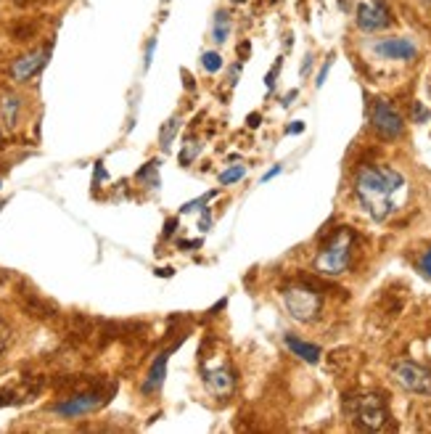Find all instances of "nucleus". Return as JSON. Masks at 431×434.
<instances>
[{"label":"nucleus","instance_id":"f704fd0d","mask_svg":"<svg viewBox=\"0 0 431 434\" xmlns=\"http://www.w3.org/2000/svg\"><path fill=\"white\" fill-rule=\"evenodd\" d=\"M297 93H299V91H291L289 96H286V98H283V106H289V103L294 101V98H297Z\"/></svg>","mask_w":431,"mask_h":434},{"label":"nucleus","instance_id":"4be33fe9","mask_svg":"<svg viewBox=\"0 0 431 434\" xmlns=\"http://www.w3.org/2000/svg\"><path fill=\"white\" fill-rule=\"evenodd\" d=\"M278 72H281V59L272 64V69L268 72V77H265V85H268V93L275 91V80H278Z\"/></svg>","mask_w":431,"mask_h":434},{"label":"nucleus","instance_id":"7c9ffc66","mask_svg":"<svg viewBox=\"0 0 431 434\" xmlns=\"http://www.w3.org/2000/svg\"><path fill=\"white\" fill-rule=\"evenodd\" d=\"M6 344H8V331L0 326V355H3V350H6Z\"/></svg>","mask_w":431,"mask_h":434},{"label":"nucleus","instance_id":"39448f33","mask_svg":"<svg viewBox=\"0 0 431 434\" xmlns=\"http://www.w3.org/2000/svg\"><path fill=\"white\" fill-rule=\"evenodd\" d=\"M391 374H394L402 389L415 394H431V371L426 365L413 363V360H400V363H394Z\"/></svg>","mask_w":431,"mask_h":434},{"label":"nucleus","instance_id":"a878e982","mask_svg":"<svg viewBox=\"0 0 431 434\" xmlns=\"http://www.w3.org/2000/svg\"><path fill=\"white\" fill-rule=\"evenodd\" d=\"M413 117H415V122H426L431 114H429V109H423L421 103H415V106H413Z\"/></svg>","mask_w":431,"mask_h":434},{"label":"nucleus","instance_id":"5701e85b","mask_svg":"<svg viewBox=\"0 0 431 434\" xmlns=\"http://www.w3.org/2000/svg\"><path fill=\"white\" fill-rule=\"evenodd\" d=\"M418 270L426 275V278H431V246L423 252V257H421V263H418Z\"/></svg>","mask_w":431,"mask_h":434},{"label":"nucleus","instance_id":"412c9836","mask_svg":"<svg viewBox=\"0 0 431 434\" xmlns=\"http://www.w3.org/2000/svg\"><path fill=\"white\" fill-rule=\"evenodd\" d=\"M199 149H201V146L191 138V141H188V146H185V152L180 154V162H183V164H191L193 159H196V154H199Z\"/></svg>","mask_w":431,"mask_h":434},{"label":"nucleus","instance_id":"a211bd4d","mask_svg":"<svg viewBox=\"0 0 431 434\" xmlns=\"http://www.w3.org/2000/svg\"><path fill=\"white\" fill-rule=\"evenodd\" d=\"M135 178H138V181H146L151 188H156V185H159V178H156V162H149L143 170L135 172Z\"/></svg>","mask_w":431,"mask_h":434},{"label":"nucleus","instance_id":"2eb2a0df","mask_svg":"<svg viewBox=\"0 0 431 434\" xmlns=\"http://www.w3.org/2000/svg\"><path fill=\"white\" fill-rule=\"evenodd\" d=\"M212 38H214V42H217V45H222V42L231 38V13H228V11H217V13H214Z\"/></svg>","mask_w":431,"mask_h":434},{"label":"nucleus","instance_id":"2f4dec72","mask_svg":"<svg viewBox=\"0 0 431 434\" xmlns=\"http://www.w3.org/2000/svg\"><path fill=\"white\" fill-rule=\"evenodd\" d=\"M209 225H212V215H209V210H207L204 217H201V231H209Z\"/></svg>","mask_w":431,"mask_h":434},{"label":"nucleus","instance_id":"6ab92c4d","mask_svg":"<svg viewBox=\"0 0 431 434\" xmlns=\"http://www.w3.org/2000/svg\"><path fill=\"white\" fill-rule=\"evenodd\" d=\"M243 175H246V167H231V170H225L220 175V183L222 185H233V183H239L241 178H243Z\"/></svg>","mask_w":431,"mask_h":434},{"label":"nucleus","instance_id":"0eeeda50","mask_svg":"<svg viewBox=\"0 0 431 434\" xmlns=\"http://www.w3.org/2000/svg\"><path fill=\"white\" fill-rule=\"evenodd\" d=\"M109 403V394L103 392H82L74 394V397H67L64 403L53 405V413L61 416V418H80V416H88L93 411H98L100 405Z\"/></svg>","mask_w":431,"mask_h":434},{"label":"nucleus","instance_id":"f3484780","mask_svg":"<svg viewBox=\"0 0 431 434\" xmlns=\"http://www.w3.org/2000/svg\"><path fill=\"white\" fill-rule=\"evenodd\" d=\"M201 67L214 74V72L222 69V56L217 51H204L201 53Z\"/></svg>","mask_w":431,"mask_h":434},{"label":"nucleus","instance_id":"aec40b11","mask_svg":"<svg viewBox=\"0 0 431 434\" xmlns=\"http://www.w3.org/2000/svg\"><path fill=\"white\" fill-rule=\"evenodd\" d=\"M217 196V191H209L207 196H199V199H193V202H188V204H183L180 207V212H193V210H199V207H207V204L212 202Z\"/></svg>","mask_w":431,"mask_h":434},{"label":"nucleus","instance_id":"bb28decb","mask_svg":"<svg viewBox=\"0 0 431 434\" xmlns=\"http://www.w3.org/2000/svg\"><path fill=\"white\" fill-rule=\"evenodd\" d=\"M260 122H262V117L257 114V111H251L249 117H246V125H249L251 130H257V127H260Z\"/></svg>","mask_w":431,"mask_h":434},{"label":"nucleus","instance_id":"c9c22d12","mask_svg":"<svg viewBox=\"0 0 431 434\" xmlns=\"http://www.w3.org/2000/svg\"><path fill=\"white\" fill-rule=\"evenodd\" d=\"M239 53H241V56H249V42H241Z\"/></svg>","mask_w":431,"mask_h":434},{"label":"nucleus","instance_id":"e433bc0d","mask_svg":"<svg viewBox=\"0 0 431 434\" xmlns=\"http://www.w3.org/2000/svg\"><path fill=\"white\" fill-rule=\"evenodd\" d=\"M180 246H185V249H193V246H199V241H183Z\"/></svg>","mask_w":431,"mask_h":434},{"label":"nucleus","instance_id":"c756f323","mask_svg":"<svg viewBox=\"0 0 431 434\" xmlns=\"http://www.w3.org/2000/svg\"><path fill=\"white\" fill-rule=\"evenodd\" d=\"M175 228H178V220H175V217H170V220H167V225H164V236H172V233H175Z\"/></svg>","mask_w":431,"mask_h":434},{"label":"nucleus","instance_id":"f8f14e48","mask_svg":"<svg viewBox=\"0 0 431 434\" xmlns=\"http://www.w3.org/2000/svg\"><path fill=\"white\" fill-rule=\"evenodd\" d=\"M170 355L172 350H164V353L154 360V365L149 368V376H146V382H143V392L151 394L156 392V389H161V384H164V376H167V363H170Z\"/></svg>","mask_w":431,"mask_h":434},{"label":"nucleus","instance_id":"6e6552de","mask_svg":"<svg viewBox=\"0 0 431 434\" xmlns=\"http://www.w3.org/2000/svg\"><path fill=\"white\" fill-rule=\"evenodd\" d=\"M355 21L362 32H379L391 24V13L384 0H362L355 11Z\"/></svg>","mask_w":431,"mask_h":434},{"label":"nucleus","instance_id":"473e14b6","mask_svg":"<svg viewBox=\"0 0 431 434\" xmlns=\"http://www.w3.org/2000/svg\"><path fill=\"white\" fill-rule=\"evenodd\" d=\"M11 403H16L13 394H0V408H3V405H11Z\"/></svg>","mask_w":431,"mask_h":434},{"label":"nucleus","instance_id":"1a4fd4ad","mask_svg":"<svg viewBox=\"0 0 431 434\" xmlns=\"http://www.w3.org/2000/svg\"><path fill=\"white\" fill-rule=\"evenodd\" d=\"M373 53L386 61H413L418 56V45L410 38H384L373 42Z\"/></svg>","mask_w":431,"mask_h":434},{"label":"nucleus","instance_id":"9d476101","mask_svg":"<svg viewBox=\"0 0 431 434\" xmlns=\"http://www.w3.org/2000/svg\"><path fill=\"white\" fill-rule=\"evenodd\" d=\"M48 56H50V48H40V51H32L27 56H21V59H16L11 64V77L16 82L32 80L48 64Z\"/></svg>","mask_w":431,"mask_h":434},{"label":"nucleus","instance_id":"9b49d317","mask_svg":"<svg viewBox=\"0 0 431 434\" xmlns=\"http://www.w3.org/2000/svg\"><path fill=\"white\" fill-rule=\"evenodd\" d=\"M204 384H207V389L212 394H217V397H225V394L233 392V387H236V376L228 365L222 363L217 368H204Z\"/></svg>","mask_w":431,"mask_h":434},{"label":"nucleus","instance_id":"c85d7f7f","mask_svg":"<svg viewBox=\"0 0 431 434\" xmlns=\"http://www.w3.org/2000/svg\"><path fill=\"white\" fill-rule=\"evenodd\" d=\"M301 130H304V122H299V120L286 127V132H289V135H297V132H301Z\"/></svg>","mask_w":431,"mask_h":434},{"label":"nucleus","instance_id":"f03ea898","mask_svg":"<svg viewBox=\"0 0 431 434\" xmlns=\"http://www.w3.org/2000/svg\"><path fill=\"white\" fill-rule=\"evenodd\" d=\"M352 249H355V236H352V231L341 228V231H336L331 241L323 246L321 254L315 257V270L321 275H331V278L347 273L352 263Z\"/></svg>","mask_w":431,"mask_h":434},{"label":"nucleus","instance_id":"423d86ee","mask_svg":"<svg viewBox=\"0 0 431 434\" xmlns=\"http://www.w3.org/2000/svg\"><path fill=\"white\" fill-rule=\"evenodd\" d=\"M371 122H373V130L379 132L381 138H386V141H397L402 132H405V122H402V114L394 109V106H391L386 98H379V101L373 103Z\"/></svg>","mask_w":431,"mask_h":434},{"label":"nucleus","instance_id":"4c0bfd02","mask_svg":"<svg viewBox=\"0 0 431 434\" xmlns=\"http://www.w3.org/2000/svg\"><path fill=\"white\" fill-rule=\"evenodd\" d=\"M233 3H243V0H233Z\"/></svg>","mask_w":431,"mask_h":434},{"label":"nucleus","instance_id":"393cba45","mask_svg":"<svg viewBox=\"0 0 431 434\" xmlns=\"http://www.w3.org/2000/svg\"><path fill=\"white\" fill-rule=\"evenodd\" d=\"M154 51H156V38H151L149 45H146V56H143V67L149 69L151 61H154Z\"/></svg>","mask_w":431,"mask_h":434},{"label":"nucleus","instance_id":"dca6fc26","mask_svg":"<svg viewBox=\"0 0 431 434\" xmlns=\"http://www.w3.org/2000/svg\"><path fill=\"white\" fill-rule=\"evenodd\" d=\"M178 130H180V117H170V120L164 122V127H161V132H159V143L164 152L172 146V138L178 135Z\"/></svg>","mask_w":431,"mask_h":434},{"label":"nucleus","instance_id":"b1692460","mask_svg":"<svg viewBox=\"0 0 431 434\" xmlns=\"http://www.w3.org/2000/svg\"><path fill=\"white\" fill-rule=\"evenodd\" d=\"M331 67H333V56H328V59H326V64H323V69L318 72V80H315V85H318V88H323V82H326V77H328Z\"/></svg>","mask_w":431,"mask_h":434},{"label":"nucleus","instance_id":"7ed1b4c3","mask_svg":"<svg viewBox=\"0 0 431 434\" xmlns=\"http://www.w3.org/2000/svg\"><path fill=\"white\" fill-rule=\"evenodd\" d=\"M281 299H283L286 313H289L294 321H299V324L315 321L323 310V297L315 292V289L304 286V283H294L289 289H283Z\"/></svg>","mask_w":431,"mask_h":434},{"label":"nucleus","instance_id":"ddd939ff","mask_svg":"<svg viewBox=\"0 0 431 434\" xmlns=\"http://www.w3.org/2000/svg\"><path fill=\"white\" fill-rule=\"evenodd\" d=\"M283 344L291 350V355H297L299 360H304V363L315 365L318 360H321L323 350L318 347V344H310V342H301V339H297V336H291V333H286L283 336Z\"/></svg>","mask_w":431,"mask_h":434},{"label":"nucleus","instance_id":"20e7f679","mask_svg":"<svg viewBox=\"0 0 431 434\" xmlns=\"http://www.w3.org/2000/svg\"><path fill=\"white\" fill-rule=\"evenodd\" d=\"M347 411H350L352 421L360 429H365V432H379V429H384L386 418H389L386 403L379 394H357V397H352Z\"/></svg>","mask_w":431,"mask_h":434},{"label":"nucleus","instance_id":"cd10ccee","mask_svg":"<svg viewBox=\"0 0 431 434\" xmlns=\"http://www.w3.org/2000/svg\"><path fill=\"white\" fill-rule=\"evenodd\" d=\"M275 175H281V164H275V167H272V170H268V172H265V175H262V183L272 181V178H275Z\"/></svg>","mask_w":431,"mask_h":434},{"label":"nucleus","instance_id":"f257e3e1","mask_svg":"<svg viewBox=\"0 0 431 434\" xmlns=\"http://www.w3.org/2000/svg\"><path fill=\"white\" fill-rule=\"evenodd\" d=\"M355 193L362 210L376 222H384L402 210L408 199V181L394 167L368 164L355 175Z\"/></svg>","mask_w":431,"mask_h":434},{"label":"nucleus","instance_id":"4468645a","mask_svg":"<svg viewBox=\"0 0 431 434\" xmlns=\"http://www.w3.org/2000/svg\"><path fill=\"white\" fill-rule=\"evenodd\" d=\"M19 109H21L19 96H6V98H3V106H0V117H3V125H6V127H16V120H19Z\"/></svg>","mask_w":431,"mask_h":434},{"label":"nucleus","instance_id":"72a5a7b5","mask_svg":"<svg viewBox=\"0 0 431 434\" xmlns=\"http://www.w3.org/2000/svg\"><path fill=\"white\" fill-rule=\"evenodd\" d=\"M312 67V56H307V59H304V64H301V74H307V69H310Z\"/></svg>","mask_w":431,"mask_h":434}]
</instances>
